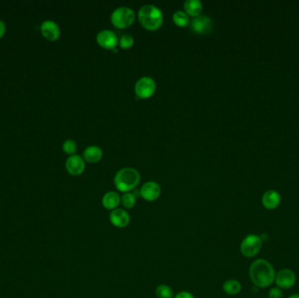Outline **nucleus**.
Returning <instances> with one entry per match:
<instances>
[{
    "mask_svg": "<svg viewBox=\"0 0 299 298\" xmlns=\"http://www.w3.org/2000/svg\"><path fill=\"white\" fill-rule=\"evenodd\" d=\"M138 20L144 28L154 31L162 26L163 13L160 8L154 4H145L138 11Z\"/></svg>",
    "mask_w": 299,
    "mask_h": 298,
    "instance_id": "obj_2",
    "label": "nucleus"
},
{
    "mask_svg": "<svg viewBox=\"0 0 299 298\" xmlns=\"http://www.w3.org/2000/svg\"><path fill=\"white\" fill-rule=\"evenodd\" d=\"M40 31L43 36L48 40H56L61 35V29L58 24L54 20H45L40 26Z\"/></svg>",
    "mask_w": 299,
    "mask_h": 298,
    "instance_id": "obj_13",
    "label": "nucleus"
},
{
    "mask_svg": "<svg viewBox=\"0 0 299 298\" xmlns=\"http://www.w3.org/2000/svg\"><path fill=\"white\" fill-rule=\"evenodd\" d=\"M139 181V172L132 167H125L118 170L114 178L115 186L122 193L131 192L138 185Z\"/></svg>",
    "mask_w": 299,
    "mask_h": 298,
    "instance_id": "obj_3",
    "label": "nucleus"
},
{
    "mask_svg": "<svg viewBox=\"0 0 299 298\" xmlns=\"http://www.w3.org/2000/svg\"><path fill=\"white\" fill-rule=\"evenodd\" d=\"M98 43L101 47L107 48V49H113L117 47L118 44V38L117 34L108 29H104L99 32L97 36Z\"/></svg>",
    "mask_w": 299,
    "mask_h": 298,
    "instance_id": "obj_11",
    "label": "nucleus"
},
{
    "mask_svg": "<svg viewBox=\"0 0 299 298\" xmlns=\"http://www.w3.org/2000/svg\"><path fill=\"white\" fill-rule=\"evenodd\" d=\"M5 33V24L2 20H0V39L4 36Z\"/></svg>",
    "mask_w": 299,
    "mask_h": 298,
    "instance_id": "obj_26",
    "label": "nucleus"
},
{
    "mask_svg": "<svg viewBox=\"0 0 299 298\" xmlns=\"http://www.w3.org/2000/svg\"><path fill=\"white\" fill-rule=\"evenodd\" d=\"M109 221L117 229H125L131 222V216L126 210L117 208L111 211Z\"/></svg>",
    "mask_w": 299,
    "mask_h": 298,
    "instance_id": "obj_10",
    "label": "nucleus"
},
{
    "mask_svg": "<svg viewBox=\"0 0 299 298\" xmlns=\"http://www.w3.org/2000/svg\"><path fill=\"white\" fill-rule=\"evenodd\" d=\"M281 204V195L276 190H268L262 196V205L267 210H275Z\"/></svg>",
    "mask_w": 299,
    "mask_h": 298,
    "instance_id": "obj_12",
    "label": "nucleus"
},
{
    "mask_svg": "<svg viewBox=\"0 0 299 298\" xmlns=\"http://www.w3.org/2000/svg\"><path fill=\"white\" fill-rule=\"evenodd\" d=\"M155 90V81L149 76L140 78L135 84V93L140 98H148L152 97Z\"/></svg>",
    "mask_w": 299,
    "mask_h": 298,
    "instance_id": "obj_6",
    "label": "nucleus"
},
{
    "mask_svg": "<svg viewBox=\"0 0 299 298\" xmlns=\"http://www.w3.org/2000/svg\"><path fill=\"white\" fill-rule=\"evenodd\" d=\"M173 298H195V296L188 291H181L175 296Z\"/></svg>",
    "mask_w": 299,
    "mask_h": 298,
    "instance_id": "obj_25",
    "label": "nucleus"
},
{
    "mask_svg": "<svg viewBox=\"0 0 299 298\" xmlns=\"http://www.w3.org/2000/svg\"><path fill=\"white\" fill-rule=\"evenodd\" d=\"M66 169L73 176L82 174L85 169L84 160L78 155H71L66 161Z\"/></svg>",
    "mask_w": 299,
    "mask_h": 298,
    "instance_id": "obj_14",
    "label": "nucleus"
},
{
    "mask_svg": "<svg viewBox=\"0 0 299 298\" xmlns=\"http://www.w3.org/2000/svg\"><path fill=\"white\" fill-rule=\"evenodd\" d=\"M249 274L253 284L260 289L271 286L275 282L276 271L267 260L254 261L249 267Z\"/></svg>",
    "mask_w": 299,
    "mask_h": 298,
    "instance_id": "obj_1",
    "label": "nucleus"
},
{
    "mask_svg": "<svg viewBox=\"0 0 299 298\" xmlns=\"http://www.w3.org/2000/svg\"><path fill=\"white\" fill-rule=\"evenodd\" d=\"M287 298H299V294L291 295Z\"/></svg>",
    "mask_w": 299,
    "mask_h": 298,
    "instance_id": "obj_27",
    "label": "nucleus"
},
{
    "mask_svg": "<svg viewBox=\"0 0 299 298\" xmlns=\"http://www.w3.org/2000/svg\"><path fill=\"white\" fill-rule=\"evenodd\" d=\"M184 9L187 15L195 18L202 12V3L199 0H186L184 2Z\"/></svg>",
    "mask_w": 299,
    "mask_h": 298,
    "instance_id": "obj_17",
    "label": "nucleus"
},
{
    "mask_svg": "<svg viewBox=\"0 0 299 298\" xmlns=\"http://www.w3.org/2000/svg\"><path fill=\"white\" fill-rule=\"evenodd\" d=\"M241 283L235 279H230L227 280L225 283H223V291L226 294L230 295V296H235L239 294L241 291Z\"/></svg>",
    "mask_w": 299,
    "mask_h": 298,
    "instance_id": "obj_18",
    "label": "nucleus"
},
{
    "mask_svg": "<svg viewBox=\"0 0 299 298\" xmlns=\"http://www.w3.org/2000/svg\"><path fill=\"white\" fill-rule=\"evenodd\" d=\"M283 297H284L283 290H281L278 287H273L268 291V298H283Z\"/></svg>",
    "mask_w": 299,
    "mask_h": 298,
    "instance_id": "obj_24",
    "label": "nucleus"
},
{
    "mask_svg": "<svg viewBox=\"0 0 299 298\" xmlns=\"http://www.w3.org/2000/svg\"><path fill=\"white\" fill-rule=\"evenodd\" d=\"M172 19H173L174 23L179 27H186L190 23L189 16L187 15L186 12H183V11L175 12L172 16Z\"/></svg>",
    "mask_w": 299,
    "mask_h": 298,
    "instance_id": "obj_19",
    "label": "nucleus"
},
{
    "mask_svg": "<svg viewBox=\"0 0 299 298\" xmlns=\"http://www.w3.org/2000/svg\"><path fill=\"white\" fill-rule=\"evenodd\" d=\"M101 203L105 209L111 210V211L117 209L121 203L120 195L114 191L108 192L103 195Z\"/></svg>",
    "mask_w": 299,
    "mask_h": 298,
    "instance_id": "obj_15",
    "label": "nucleus"
},
{
    "mask_svg": "<svg viewBox=\"0 0 299 298\" xmlns=\"http://www.w3.org/2000/svg\"><path fill=\"white\" fill-rule=\"evenodd\" d=\"M155 294L158 298H172L173 292L170 286L166 284H160L156 288Z\"/></svg>",
    "mask_w": 299,
    "mask_h": 298,
    "instance_id": "obj_20",
    "label": "nucleus"
},
{
    "mask_svg": "<svg viewBox=\"0 0 299 298\" xmlns=\"http://www.w3.org/2000/svg\"><path fill=\"white\" fill-rule=\"evenodd\" d=\"M121 202L126 209H132L136 205V196L133 193H125L121 198Z\"/></svg>",
    "mask_w": 299,
    "mask_h": 298,
    "instance_id": "obj_21",
    "label": "nucleus"
},
{
    "mask_svg": "<svg viewBox=\"0 0 299 298\" xmlns=\"http://www.w3.org/2000/svg\"><path fill=\"white\" fill-rule=\"evenodd\" d=\"M102 157V150L98 145H90L83 151V158L90 163L98 162Z\"/></svg>",
    "mask_w": 299,
    "mask_h": 298,
    "instance_id": "obj_16",
    "label": "nucleus"
},
{
    "mask_svg": "<svg viewBox=\"0 0 299 298\" xmlns=\"http://www.w3.org/2000/svg\"><path fill=\"white\" fill-rule=\"evenodd\" d=\"M135 20V12L128 6H119L111 14L112 24L117 28L130 27Z\"/></svg>",
    "mask_w": 299,
    "mask_h": 298,
    "instance_id": "obj_5",
    "label": "nucleus"
},
{
    "mask_svg": "<svg viewBox=\"0 0 299 298\" xmlns=\"http://www.w3.org/2000/svg\"><path fill=\"white\" fill-rule=\"evenodd\" d=\"M161 194L160 185L155 181H148L144 183L140 189V196L146 201H155Z\"/></svg>",
    "mask_w": 299,
    "mask_h": 298,
    "instance_id": "obj_9",
    "label": "nucleus"
},
{
    "mask_svg": "<svg viewBox=\"0 0 299 298\" xmlns=\"http://www.w3.org/2000/svg\"><path fill=\"white\" fill-rule=\"evenodd\" d=\"M262 248H263L262 237L255 233H250L241 240L240 251L244 257L252 258L260 253Z\"/></svg>",
    "mask_w": 299,
    "mask_h": 298,
    "instance_id": "obj_4",
    "label": "nucleus"
},
{
    "mask_svg": "<svg viewBox=\"0 0 299 298\" xmlns=\"http://www.w3.org/2000/svg\"><path fill=\"white\" fill-rule=\"evenodd\" d=\"M118 44L122 48L127 49V48L133 47V44H134V38H133V35L125 33L121 36Z\"/></svg>",
    "mask_w": 299,
    "mask_h": 298,
    "instance_id": "obj_22",
    "label": "nucleus"
},
{
    "mask_svg": "<svg viewBox=\"0 0 299 298\" xmlns=\"http://www.w3.org/2000/svg\"><path fill=\"white\" fill-rule=\"evenodd\" d=\"M296 281L297 277L294 271L290 268H282L276 273L274 283H276V286L281 290H289L294 286Z\"/></svg>",
    "mask_w": 299,
    "mask_h": 298,
    "instance_id": "obj_7",
    "label": "nucleus"
},
{
    "mask_svg": "<svg viewBox=\"0 0 299 298\" xmlns=\"http://www.w3.org/2000/svg\"><path fill=\"white\" fill-rule=\"evenodd\" d=\"M213 21L208 16L199 15L191 21V29L195 33L206 34L213 28Z\"/></svg>",
    "mask_w": 299,
    "mask_h": 298,
    "instance_id": "obj_8",
    "label": "nucleus"
},
{
    "mask_svg": "<svg viewBox=\"0 0 299 298\" xmlns=\"http://www.w3.org/2000/svg\"><path fill=\"white\" fill-rule=\"evenodd\" d=\"M63 151H65L67 154L74 155V152L76 151L77 145L76 143L73 139H66L63 145Z\"/></svg>",
    "mask_w": 299,
    "mask_h": 298,
    "instance_id": "obj_23",
    "label": "nucleus"
}]
</instances>
